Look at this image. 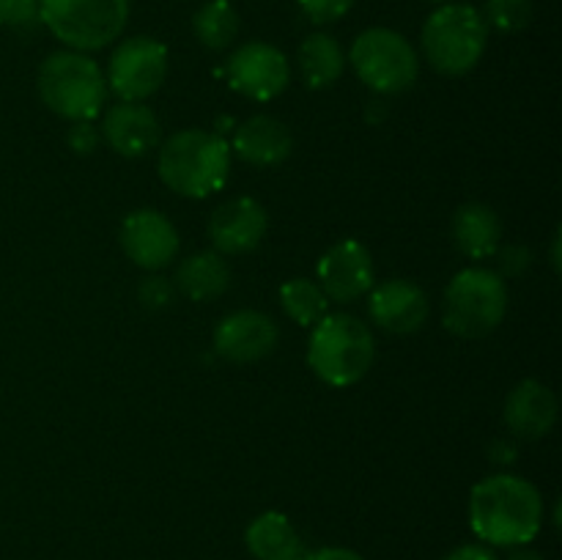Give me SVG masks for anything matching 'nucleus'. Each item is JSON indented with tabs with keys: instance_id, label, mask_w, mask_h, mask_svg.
Wrapping results in <instances>:
<instances>
[{
	"instance_id": "nucleus-1",
	"label": "nucleus",
	"mask_w": 562,
	"mask_h": 560,
	"mask_svg": "<svg viewBox=\"0 0 562 560\" xmlns=\"http://www.w3.org/2000/svg\"><path fill=\"white\" fill-rule=\"evenodd\" d=\"M470 527L492 547H525L543 527V497L519 475H488L470 494Z\"/></svg>"
},
{
	"instance_id": "nucleus-2",
	"label": "nucleus",
	"mask_w": 562,
	"mask_h": 560,
	"mask_svg": "<svg viewBox=\"0 0 562 560\" xmlns=\"http://www.w3.org/2000/svg\"><path fill=\"white\" fill-rule=\"evenodd\" d=\"M159 179L184 198H206L223 190L231 173V146L223 135L184 130L159 148Z\"/></svg>"
},
{
	"instance_id": "nucleus-3",
	"label": "nucleus",
	"mask_w": 562,
	"mask_h": 560,
	"mask_svg": "<svg viewBox=\"0 0 562 560\" xmlns=\"http://www.w3.org/2000/svg\"><path fill=\"white\" fill-rule=\"evenodd\" d=\"M376 340L366 322L349 313H327L313 324L307 366L329 388H351L373 366Z\"/></svg>"
},
{
	"instance_id": "nucleus-4",
	"label": "nucleus",
	"mask_w": 562,
	"mask_h": 560,
	"mask_svg": "<svg viewBox=\"0 0 562 560\" xmlns=\"http://www.w3.org/2000/svg\"><path fill=\"white\" fill-rule=\"evenodd\" d=\"M38 97L66 121H93L108 102V80L88 53L58 49L38 66Z\"/></svg>"
},
{
	"instance_id": "nucleus-5",
	"label": "nucleus",
	"mask_w": 562,
	"mask_h": 560,
	"mask_svg": "<svg viewBox=\"0 0 562 560\" xmlns=\"http://www.w3.org/2000/svg\"><path fill=\"white\" fill-rule=\"evenodd\" d=\"M423 53L439 75L459 77L481 64L488 44V25L470 3H445L423 25Z\"/></svg>"
},
{
	"instance_id": "nucleus-6",
	"label": "nucleus",
	"mask_w": 562,
	"mask_h": 560,
	"mask_svg": "<svg viewBox=\"0 0 562 560\" xmlns=\"http://www.w3.org/2000/svg\"><path fill=\"white\" fill-rule=\"evenodd\" d=\"M508 313V285L494 269H461L445 289V327L459 338H483Z\"/></svg>"
},
{
	"instance_id": "nucleus-7",
	"label": "nucleus",
	"mask_w": 562,
	"mask_h": 560,
	"mask_svg": "<svg viewBox=\"0 0 562 560\" xmlns=\"http://www.w3.org/2000/svg\"><path fill=\"white\" fill-rule=\"evenodd\" d=\"M38 20L69 49L93 53L124 33L130 0H38Z\"/></svg>"
},
{
	"instance_id": "nucleus-8",
	"label": "nucleus",
	"mask_w": 562,
	"mask_h": 560,
	"mask_svg": "<svg viewBox=\"0 0 562 560\" xmlns=\"http://www.w3.org/2000/svg\"><path fill=\"white\" fill-rule=\"evenodd\" d=\"M349 60L357 77L371 91L384 93V97L409 91L420 75V60H417L409 38L401 36L398 31H390V27L362 31L351 44Z\"/></svg>"
},
{
	"instance_id": "nucleus-9",
	"label": "nucleus",
	"mask_w": 562,
	"mask_h": 560,
	"mask_svg": "<svg viewBox=\"0 0 562 560\" xmlns=\"http://www.w3.org/2000/svg\"><path fill=\"white\" fill-rule=\"evenodd\" d=\"M168 77V47L151 36H132L115 47L108 64V88L121 102H146Z\"/></svg>"
},
{
	"instance_id": "nucleus-10",
	"label": "nucleus",
	"mask_w": 562,
	"mask_h": 560,
	"mask_svg": "<svg viewBox=\"0 0 562 560\" xmlns=\"http://www.w3.org/2000/svg\"><path fill=\"white\" fill-rule=\"evenodd\" d=\"M228 82L241 97L269 102L291 82V64L267 42H247L228 58Z\"/></svg>"
},
{
	"instance_id": "nucleus-11",
	"label": "nucleus",
	"mask_w": 562,
	"mask_h": 560,
	"mask_svg": "<svg viewBox=\"0 0 562 560\" xmlns=\"http://www.w3.org/2000/svg\"><path fill=\"white\" fill-rule=\"evenodd\" d=\"M121 247L132 264L146 272H157L179 253V231L157 209H137L121 223Z\"/></svg>"
},
{
	"instance_id": "nucleus-12",
	"label": "nucleus",
	"mask_w": 562,
	"mask_h": 560,
	"mask_svg": "<svg viewBox=\"0 0 562 560\" xmlns=\"http://www.w3.org/2000/svg\"><path fill=\"white\" fill-rule=\"evenodd\" d=\"M318 285L333 302H355L373 289V261L366 245L344 239L318 258Z\"/></svg>"
},
{
	"instance_id": "nucleus-13",
	"label": "nucleus",
	"mask_w": 562,
	"mask_h": 560,
	"mask_svg": "<svg viewBox=\"0 0 562 560\" xmlns=\"http://www.w3.org/2000/svg\"><path fill=\"white\" fill-rule=\"evenodd\" d=\"M267 228V209L256 198H231L214 209L209 220V239L220 256H241L261 245Z\"/></svg>"
},
{
	"instance_id": "nucleus-14",
	"label": "nucleus",
	"mask_w": 562,
	"mask_h": 560,
	"mask_svg": "<svg viewBox=\"0 0 562 560\" xmlns=\"http://www.w3.org/2000/svg\"><path fill=\"white\" fill-rule=\"evenodd\" d=\"M278 324L261 311L228 313L214 329V351L228 362H256L278 346Z\"/></svg>"
},
{
	"instance_id": "nucleus-15",
	"label": "nucleus",
	"mask_w": 562,
	"mask_h": 560,
	"mask_svg": "<svg viewBox=\"0 0 562 560\" xmlns=\"http://www.w3.org/2000/svg\"><path fill=\"white\" fill-rule=\"evenodd\" d=\"M368 313L373 324L395 335H409L426 324L428 318V296L426 291L409 280H387L371 289Z\"/></svg>"
},
{
	"instance_id": "nucleus-16",
	"label": "nucleus",
	"mask_w": 562,
	"mask_h": 560,
	"mask_svg": "<svg viewBox=\"0 0 562 560\" xmlns=\"http://www.w3.org/2000/svg\"><path fill=\"white\" fill-rule=\"evenodd\" d=\"M102 137L121 157H146L162 141V126L146 104L119 102L104 113Z\"/></svg>"
},
{
	"instance_id": "nucleus-17",
	"label": "nucleus",
	"mask_w": 562,
	"mask_h": 560,
	"mask_svg": "<svg viewBox=\"0 0 562 560\" xmlns=\"http://www.w3.org/2000/svg\"><path fill=\"white\" fill-rule=\"evenodd\" d=\"M505 423L519 439H541L558 423V395L538 379H525L505 401Z\"/></svg>"
},
{
	"instance_id": "nucleus-18",
	"label": "nucleus",
	"mask_w": 562,
	"mask_h": 560,
	"mask_svg": "<svg viewBox=\"0 0 562 560\" xmlns=\"http://www.w3.org/2000/svg\"><path fill=\"white\" fill-rule=\"evenodd\" d=\"M228 146L245 163L258 165V168H272L289 157L294 137H291L289 126L274 115H252L245 124L236 126L234 141Z\"/></svg>"
},
{
	"instance_id": "nucleus-19",
	"label": "nucleus",
	"mask_w": 562,
	"mask_h": 560,
	"mask_svg": "<svg viewBox=\"0 0 562 560\" xmlns=\"http://www.w3.org/2000/svg\"><path fill=\"white\" fill-rule=\"evenodd\" d=\"M245 544L256 560H300L305 552L300 533L280 511L256 516L245 530Z\"/></svg>"
},
{
	"instance_id": "nucleus-20",
	"label": "nucleus",
	"mask_w": 562,
	"mask_h": 560,
	"mask_svg": "<svg viewBox=\"0 0 562 560\" xmlns=\"http://www.w3.org/2000/svg\"><path fill=\"white\" fill-rule=\"evenodd\" d=\"M499 236H503V223L486 203H467L456 212L453 239L464 256L475 258V261L497 256Z\"/></svg>"
},
{
	"instance_id": "nucleus-21",
	"label": "nucleus",
	"mask_w": 562,
	"mask_h": 560,
	"mask_svg": "<svg viewBox=\"0 0 562 560\" xmlns=\"http://www.w3.org/2000/svg\"><path fill=\"white\" fill-rule=\"evenodd\" d=\"M173 285L195 302L217 300V296L228 291L231 267L217 250H201L179 264Z\"/></svg>"
},
{
	"instance_id": "nucleus-22",
	"label": "nucleus",
	"mask_w": 562,
	"mask_h": 560,
	"mask_svg": "<svg viewBox=\"0 0 562 560\" xmlns=\"http://www.w3.org/2000/svg\"><path fill=\"white\" fill-rule=\"evenodd\" d=\"M346 69V55L338 38L329 33H311L300 44L302 80L311 88H329L340 80Z\"/></svg>"
},
{
	"instance_id": "nucleus-23",
	"label": "nucleus",
	"mask_w": 562,
	"mask_h": 560,
	"mask_svg": "<svg viewBox=\"0 0 562 560\" xmlns=\"http://www.w3.org/2000/svg\"><path fill=\"white\" fill-rule=\"evenodd\" d=\"M192 31L206 49H225L239 33V14L228 0H209L192 16Z\"/></svg>"
},
{
	"instance_id": "nucleus-24",
	"label": "nucleus",
	"mask_w": 562,
	"mask_h": 560,
	"mask_svg": "<svg viewBox=\"0 0 562 560\" xmlns=\"http://www.w3.org/2000/svg\"><path fill=\"white\" fill-rule=\"evenodd\" d=\"M280 305H283L285 316L291 322L302 324V327H313V324L327 316L329 300L316 280L291 278L280 285Z\"/></svg>"
},
{
	"instance_id": "nucleus-25",
	"label": "nucleus",
	"mask_w": 562,
	"mask_h": 560,
	"mask_svg": "<svg viewBox=\"0 0 562 560\" xmlns=\"http://www.w3.org/2000/svg\"><path fill=\"white\" fill-rule=\"evenodd\" d=\"M481 14L488 27H497L503 33H519L530 25L532 3L530 0H486Z\"/></svg>"
},
{
	"instance_id": "nucleus-26",
	"label": "nucleus",
	"mask_w": 562,
	"mask_h": 560,
	"mask_svg": "<svg viewBox=\"0 0 562 560\" xmlns=\"http://www.w3.org/2000/svg\"><path fill=\"white\" fill-rule=\"evenodd\" d=\"M296 3L305 11L307 20L316 22V25H327V22H335L344 14H349L355 0H296Z\"/></svg>"
},
{
	"instance_id": "nucleus-27",
	"label": "nucleus",
	"mask_w": 562,
	"mask_h": 560,
	"mask_svg": "<svg viewBox=\"0 0 562 560\" xmlns=\"http://www.w3.org/2000/svg\"><path fill=\"white\" fill-rule=\"evenodd\" d=\"M176 296V285L162 275H151L140 283V302L146 307H168Z\"/></svg>"
},
{
	"instance_id": "nucleus-28",
	"label": "nucleus",
	"mask_w": 562,
	"mask_h": 560,
	"mask_svg": "<svg viewBox=\"0 0 562 560\" xmlns=\"http://www.w3.org/2000/svg\"><path fill=\"white\" fill-rule=\"evenodd\" d=\"M38 16V0H0V25H27Z\"/></svg>"
},
{
	"instance_id": "nucleus-29",
	"label": "nucleus",
	"mask_w": 562,
	"mask_h": 560,
	"mask_svg": "<svg viewBox=\"0 0 562 560\" xmlns=\"http://www.w3.org/2000/svg\"><path fill=\"white\" fill-rule=\"evenodd\" d=\"M99 137H102V132H99L91 121H75V124L69 126L66 141H69V148L75 154H91L93 148L99 146Z\"/></svg>"
},
{
	"instance_id": "nucleus-30",
	"label": "nucleus",
	"mask_w": 562,
	"mask_h": 560,
	"mask_svg": "<svg viewBox=\"0 0 562 560\" xmlns=\"http://www.w3.org/2000/svg\"><path fill=\"white\" fill-rule=\"evenodd\" d=\"M532 261V253L521 245H510L499 253V269L505 275H521Z\"/></svg>"
},
{
	"instance_id": "nucleus-31",
	"label": "nucleus",
	"mask_w": 562,
	"mask_h": 560,
	"mask_svg": "<svg viewBox=\"0 0 562 560\" xmlns=\"http://www.w3.org/2000/svg\"><path fill=\"white\" fill-rule=\"evenodd\" d=\"M300 560H366L360 552L346 547H322L313 552H302Z\"/></svg>"
},
{
	"instance_id": "nucleus-32",
	"label": "nucleus",
	"mask_w": 562,
	"mask_h": 560,
	"mask_svg": "<svg viewBox=\"0 0 562 560\" xmlns=\"http://www.w3.org/2000/svg\"><path fill=\"white\" fill-rule=\"evenodd\" d=\"M442 560H497V555H494L488 547H483V544H464V547L445 555Z\"/></svg>"
},
{
	"instance_id": "nucleus-33",
	"label": "nucleus",
	"mask_w": 562,
	"mask_h": 560,
	"mask_svg": "<svg viewBox=\"0 0 562 560\" xmlns=\"http://www.w3.org/2000/svg\"><path fill=\"white\" fill-rule=\"evenodd\" d=\"M514 445H508V443H497L494 445V456L492 459L494 461H514Z\"/></svg>"
},
{
	"instance_id": "nucleus-34",
	"label": "nucleus",
	"mask_w": 562,
	"mask_h": 560,
	"mask_svg": "<svg viewBox=\"0 0 562 560\" xmlns=\"http://www.w3.org/2000/svg\"><path fill=\"white\" fill-rule=\"evenodd\" d=\"M510 560H543V558L538 552H532V549H516V552L510 555Z\"/></svg>"
},
{
	"instance_id": "nucleus-35",
	"label": "nucleus",
	"mask_w": 562,
	"mask_h": 560,
	"mask_svg": "<svg viewBox=\"0 0 562 560\" xmlns=\"http://www.w3.org/2000/svg\"><path fill=\"white\" fill-rule=\"evenodd\" d=\"M434 3H442L445 5V3H453V0H434Z\"/></svg>"
}]
</instances>
